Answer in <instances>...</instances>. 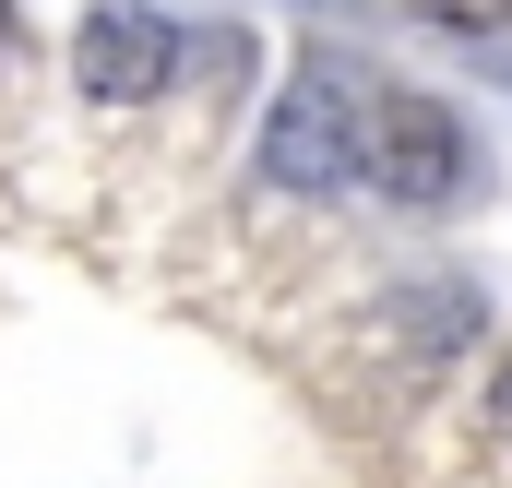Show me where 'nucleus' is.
Returning <instances> with one entry per match:
<instances>
[{
	"instance_id": "7ed1b4c3",
	"label": "nucleus",
	"mask_w": 512,
	"mask_h": 488,
	"mask_svg": "<svg viewBox=\"0 0 512 488\" xmlns=\"http://www.w3.org/2000/svg\"><path fill=\"white\" fill-rule=\"evenodd\" d=\"M167 60H179V36H167L155 12H96V24H84V48H72L84 96H108V108L155 96V84H167Z\"/></svg>"
},
{
	"instance_id": "39448f33",
	"label": "nucleus",
	"mask_w": 512,
	"mask_h": 488,
	"mask_svg": "<svg viewBox=\"0 0 512 488\" xmlns=\"http://www.w3.org/2000/svg\"><path fill=\"white\" fill-rule=\"evenodd\" d=\"M489 417H501V441H512V369H501V393H489Z\"/></svg>"
},
{
	"instance_id": "20e7f679",
	"label": "nucleus",
	"mask_w": 512,
	"mask_h": 488,
	"mask_svg": "<svg viewBox=\"0 0 512 488\" xmlns=\"http://www.w3.org/2000/svg\"><path fill=\"white\" fill-rule=\"evenodd\" d=\"M429 24H465V36H489V24H512V0H417Z\"/></svg>"
},
{
	"instance_id": "f03ea898",
	"label": "nucleus",
	"mask_w": 512,
	"mask_h": 488,
	"mask_svg": "<svg viewBox=\"0 0 512 488\" xmlns=\"http://www.w3.org/2000/svg\"><path fill=\"white\" fill-rule=\"evenodd\" d=\"M370 179L405 191V203H441V191L465 179L453 108H429V96H370Z\"/></svg>"
},
{
	"instance_id": "f257e3e1",
	"label": "nucleus",
	"mask_w": 512,
	"mask_h": 488,
	"mask_svg": "<svg viewBox=\"0 0 512 488\" xmlns=\"http://www.w3.org/2000/svg\"><path fill=\"white\" fill-rule=\"evenodd\" d=\"M262 167H274L286 191L370 179V84H358L346 60H310V72L286 84V108H274V143H262Z\"/></svg>"
}]
</instances>
